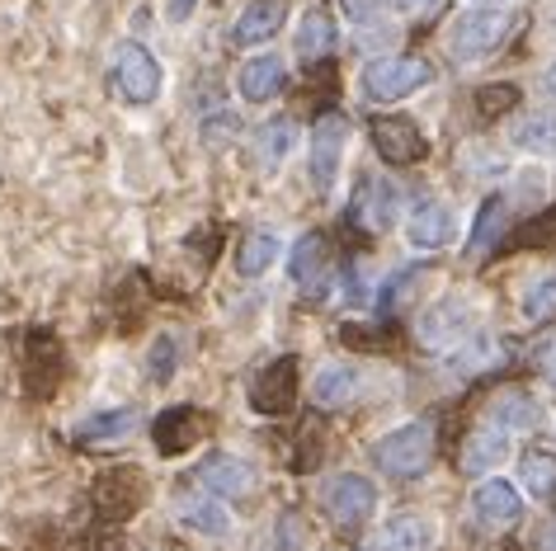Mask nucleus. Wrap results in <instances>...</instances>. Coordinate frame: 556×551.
Masks as SVG:
<instances>
[{"label":"nucleus","mask_w":556,"mask_h":551,"mask_svg":"<svg viewBox=\"0 0 556 551\" xmlns=\"http://www.w3.org/2000/svg\"><path fill=\"white\" fill-rule=\"evenodd\" d=\"M485 424L505 430L509 438L514 434H528V430H538V424H542V406H538L533 392L509 387V392H500L495 401H491V410H485Z\"/></svg>","instance_id":"obj_17"},{"label":"nucleus","mask_w":556,"mask_h":551,"mask_svg":"<svg viewBox=\"0 0 556 551\" xmlns=\"http://www.w3.org/2000/svg\"><path fill=\"white\" fill-rule=\"evenodd\" d=\"M236 86H241V100H250V104H264V100H274V94L288 86V66H283V57H274V52H264V57H250V62L241 66V76H236Z\"/></svg>","instance_id":"obj_19"},{"label":"nucleus","mask_w":556,"mask_h":551,"mask_svg":"<svg viewBox=\"0 0 556 551\" xmlns=\"http://www.w3.org/2000/svg\"><path fill=\"white\" fill-rule=\"evenodd\" d=\"M547 94H552V100H556V62L547 66Z\"/></svg>","instance_id":"obj_38"},{"label":"nucleus","mask_w":556,"mask_h":551,"mask_svg":"<svg viewBox=\"0 0 556 551\" xmlns=\"http://www.w3.org/2000/svg\"><path fill=\"white\" fill-rule=\"evenodd\" d=\"M434 80V66L425 57H410V52H392V57H372L364 66V94L378 104H401L410 100L415 90H425Z\"/></svg>","instance_id":"obj_3"},{"label":"nucleus","mask_w":556,"mask_h":551,"mask_svg":"<svg viewBox=\"0 0 556 551\" xmlns=\"http://www.w3.org/2000/svg\"><path fill=\"white\" fill-rule=\"evenodd\" d=\"M193 480H199L207 495H217V500H236V495H245L250 486H255V466L231 458V452H213V458L199 462Z\"/></svg>","instance_id":"obj_12"},{"label":"nucleus","mask_w":556,"mask_h":551,"mask_svg":"<svg viewBox=\"0 0 556 551\" xmlns=\"http://www.w3.org/2000/svg\"><path fill=\"white\" fill-rule=\"evenodd\" d=\"M514 34V20L505 15L500 5H481V10H467L457 15V24L448 29V57L453 62H481L500 52Z\"/></svg>","instance_id":"obj_2"},{"label":"nucleus","mask_w":556,"mask_h":551,"mask_svg":"<svg viewBox=\"0 0 556 551\" xmlns=\"http://www.w3.org/2000/svg\"><path fill=\"white\" fill-rule=\"evenodd\" d=\"M175 368H179V339L161 335L156 344H151V354H147V377L151 382H170Z\"/></svg>","instance_id":"obj_32"},{"label":"nucleus","mask_w":556,"mask_h":551,"mask_svg":"<svg viewBox=\"0 0 556 551\" xmlns=\"http://www.w3.org/2000/svg\"><path fill=\"white\" fill-rule=\"evenodd\" d=\"M382 5H396V10H406V15H429V10H439L443 0H382Z\"/></svg>","instance_id":"obj_35"},{"label":"nucleus","mask_w":556,"mask_h":551,"mask_svg":"<svg viewBox=\"0 0 556 551\" xmlns=\"http://www.w3.org/2000/svg\"><path fill=\"white\" fill-rule=\"evenodd\" d=\"M396 208H401V194L392 184H382V179H364L354 203H350V222L368 227V231H382V227L396 222Z\"/></svg>","instance_id":"obj_16"},{"label":"nucleus","mask_w":556,"mask_h":551,"mask_svg":"<svg viewBox=\"0 0 556 551\" xmlns=\"http://www.w3.org/2000/svg\"><path fill=\"white\" fill-rule=\"evenodd\" d=\"M330 48H336V24H330L326 10H307L298 29V52L302 57H326Z\"/></svg>","instance_id":"obj_29"},{"label":"nucleus","mask_w":556,"mask_h":551,"mask_svg":"<svg viewBox=\"0 0 556 551\" xmlns=\"http://www.w3.org/2000/svg\"><path fill=\"white\" fill-rule=\"evenodd\" d=\"M505 217H509L505 194L485 198L481 213H477V227H471V236H467V255H485L495 241H505Z\"/></svg>","instance_id":"obj_25"},{"label":"nucleus","mask_w":556,"mask_h":551,"mask_svg":"<svg viewBox=\"0 0 556 551\" xmlns=\"http://www.w3.org/2000/svg\"><path fill=\"white\" fill-rule=\"evenodd\" d=\"M481 5H500V10H505V5H514V0H481Z\"/></svg>","instance_id":"obj_39"},{"label":"nucleus","mask_w":556,"mask_h":551,"mask_svg":"<svg viewBox=\"0 0 556 551\" xmlns=\"http://www.w3.org/2000/svg\"><path fill=\"white\" fill-rule=\"evenodd\" d=\"M175 518L185 523L189 533H203V537H227L231 533V514L217 495H185L175 504Z\"/></svg>","instance_id":"obj_21"},{"label":"nucleus","mask_w":556,"mask_h":551,"mask_svg":"<svg viewBox=\"0 0 556 551\" xmlns=\"http://www.w3.org/2000/svg\"><path fill=\"white\" fill-rule=\"evenodd\" d=\"M382 0H344V15H350L354 24H364V29H372V24L382 20Z\"/></svg>","instance_id":"obj_34"},{"label":"nucleus","mask_w":556,"mask_h":551,"mask_svg":"<svg viewBox=\"0 0 556 551\" xmlns=\"http://www.w3.org/2000/svg\"><path fill=\"white\" fill-rule=\"evenodd\" d=\"M321 504H326V514H330L336 528L358 533L372 514H378V486H372L368 476H358V472H340V476L326 480Z\"/></svg>","instance_id":"obj_5"},{"label":"nucleus","mask_w":556,"mask_h":551,"mask_svg":"<svg viewBox=\"0 0 556 551\" xmlns=\"http://www.w3.org/2000/svg\"><path fill=\"white\" fill-rule=\"evenodd\" d=\"M354 396H358V368H350V363H330V368H321V373H316V382H312V401L326 406V410L350 406Z\"/></svg>","instance_id":"obj_22"},{"label":"nucleus","mask_w":556,"mask_h":551,"mask_svg":"<svg viewBox=\"0 0 556 551\" xmlns=\"http://www.w3.org/2000/svg\"><path fill=\"white\" fill-rule=\"evenodd\" d=\"M137 430V410L132 406H114V410H94L72 430V438L80 448H94V444H118Z\"/></svg>","instance_id":"obj_20"},{"label":"nucleus","mask_w":556,"mask_h":551,"mask_svg":"<svg viewBox=\"0 0 556 551\" xmlns=\"http://www.w3.org/2000/svg\"><path fill=\"white\" fill-rule=\"evenodd\" d=\"M457 236V213L439 198H420L406 217V241L415 251H443Z\"/></svg>","instance_id":"obj_11"},{"label":"nucleus","mask_w":556,"mask_h":551,"mask_svg":"<svg viewBox=\"0 0 556 551\" xmlns=\"http://www.w3.org/2000/svg\"><path fill=\"white\" fill-rule=\"evenodd\" d=\"M429 537H434L429 518H420V514H396V518H387L378 533H368L364 542H358V551H425Z\"/></svg>","instance_id":"obj_14"},{"label":"nucleus","mask_w":556,"mask_h":551,"mask_svg":"<svg viewBox=\"0 0 556 551\" xmlns=\"http://www.w3.org/2000/svg\"><path fill=\"white\" fill-rule=\"evenodd\" d=\"M509 444L514 438L505 430H495V424H477V430L467 434V444H463V472L467 476H485L491 466H500L509 458Z\"/></svg>","instance_id":"obj_18"},{"label":"nucleus","mask_w":556,"mask_h":551,"mask_svg":"<svg viewBox=\"0 0 556 551\" xmlns=\"http://www.w3.org/2000/svg\"><path fill=\"white\" fill-rule=\"evenodd\" d=\"M471 514H477L481 528L505 533V528H514V523L523 518V495L505 476H485L481 486L471 490Z\"/></svg>","instance_id":"obj_8"},{"label":"nucleus","mask_w":556,"mask_h":551,"mask_svg":"<svg viewBox=\"0 0 556 551\" xmlns=\"http://www.w3.org/2000/svg\"><path fill=\"white\" fill-rule=\"evenodd\" d=\"M283 20H288V5H283V0H250L241 15H236V24H231V43H236V48L269 43V38L283 29Z\"/></svg>","instance_id":"obj_15"},{"label":"nucleus","mask_w":556,"mask_h":551,"mask_svg":"<svg viewBox=\"0 0 556 551\" xmlns=\"http://www.w3.org/2000/svg\"><path fill=\"white\" fill-rule=\"evenodd\" d=\"M477 325H481V311L471 307L467 297H457V293H453V297L429 302V307L415 316V339H420L429 354H439V358H443V354L453 349V344H463Z\"/></svg>","instance_id":"obj_4"},{"label":"nucleus","mask_w":556,"mask_h":551,"mask_svg":"<svg viewBox=\"0 0 556 551\" xmlns=\"http://www.w3.org/2000/svg\"><path fill=\"white\" fill-rule=\"evenodd\" d=\"M151 438H156L161 458H179V452H189L203 438V415L193 406H170L151 424Z\"/></svg>","instance_id":"obj_13"},{"label":"nucleus","mask_w":556,"mask_h":551,"mask_svg":"<svg viewBox=\"0 0 556 551\" xmlns=\"http://www.w3.org/2000/svg\"><path fill=\"white\" fill-rule=\"evenodd\" d=\"M293 146H298V128L288 118H274L260 128V165L264 170H278V165L293 156Z\"/></svg>","instance_id":"obj_27"},{"label":"nucleus","mask_w":556,"mask_h":551,"mask_svg":"<svg viewBox=\"0 0 556 551\" xmlns=\"http://www.w3.org/2000/svg\"><path fill=\"white\" fill-rule=\"evenodd\" d=\"M288 273H293V283H312L326 273V241L316 236V231L293 245V265H288Z\"/></svg>","instance_id":"obj_30"},{"label":"nucleus","mask_w":556,"mask_h":551,"mask_svg":"<svg viewBox=\"0 0 556 551\" xmlns=\"http://www.w3.org/2000/svg\"><path fill=\"white\" fill-rule=\"evenodd\" d=\"M538 547H542V551H556V518H552V523H547V528H542V533H538Z\"/></svg>","instance_id":"obj_37"},{"label":"nucleus","mask_w":556,"mask_h":551,"mask_svg":"<svg viewBox=\"0 0 556 551\" xmlns=\"http://www.w3.org/2000/svg\"><path fill=\"white\" fill-rule=\"evenodd\" d=\"M278 255H283V245H278L274 231H250V236L236 245V273H241V279H260V273L274 269Z\"/></svg>","instance_id":"obj_23"},{"label":"nucleus","mask_w":556,"mask_h":551,"mask_svg":"<svg viewBox=\"0 0 556 551\" xmlns=\"http://www.w3.org/2000/svg\"><path fill=\"white\" fill-rule=\"evenodd\" d=\"M523 316L528 321H552L556 316V273H542L523 287Z\"/></svg>","instance_id":"obj_31"},{"label":"nucleus","mask_w":556,"mask_h":551,"mask_svg":"<svg viewBox=\"0 0 556 551\" xmlns=\"http://www.w3.org/2000/svg\"><path fill=\"white\" fill-rule=\"evenodd\" d=\"M500 349H495V339L485 335V330L477 325L471 335L463 339V344H453L448 354H443V363H448V373H457V377H467V373H481L485 363H491Z\"/></svg>","instance_id":"obj_26"},{"label":"nucleus","mask_w":556,"mask_h":551,"mask_svg":"<svg viewBox=\"0 0 556 551\" xmlns=\"http://www.w3.org/2000/svg\"><path fill=\"white\" fill-rule=\"evenodd\" d=\"M372 462H378V472L392 476V480L425 476L429 462H434V424L410 420V424H401V430L382 434L378 444H372Z\"/></svg>","instance_id":"obj_1"},{"label":"nucleus","mask_w":556,"mask_h":551,"mask_svg":"<svg viewBox=\"0 0 556 551\" xmlns=\"http://www.w3.org/2000/svg\"><path fill=\"white\" fill-rule=\"evenodd\" d=\"M519 476H523L528 495H538V500H547V495H556V452H547V448L523 452Z\"/></svg>","instance_id":"obj_28"},{"label":"nucleus","mask_w":556,"mask_h":551,"mask_svg":"<svg viewBox=\"0 0 556 551\" xmlns=\"http://www.w3.org/2000/svg\"><path fill=\"white\" fill-rule=\"evenodd\" d=\"M368 137H372V146H378V156H382L387 165H415V161L429 156L425 132L415 128L410 118H401V114L372 118V123H368Z\"/></svg>","instance_id":"obj_9"},{"label":"nucleus","mask_w":556,"mask_h":551,"mask_svg":"<svg viewBox=\"0 0 556 551\" xmlns=\"http://www.w3.org/2000/svg\"><path fill=\"white\" fill-rule=\"evenodd\" d=\"M514 146H519L523 156H556V114L552 108H538V114L519 118Z\"/></svg>","instance_id":"obj_24"},{"label":"nucleus","mask_w":556,"mask_h":551,"mask_svg":"<svg viewBox=\"0 0 556 551\" xmlns=\"http://www.w3.org/2000/svg\"><path fill=\"white\" fill-rule=\"evenodd\" d=\"M552 382H556V363H552Z\"/></svg>","instance_id":"obj_40"},{"label":"nucleus","mask_w":556,"mask_h":551,"mask_svg":"<svg viewBox=\"0 0 556 551\" xmlns=\"http://www.w3.org/2000/svg\"><path fill=\"white\" fill-rule=\"evenodd\" d=\"M109 80H114L118 100L142 108V104H151L161 94V62L151 57L142 43H123L114 52V66H109Z\"/></svg>","instance_id":"obj_6"},{"label":"nucleus","mask_w":556,"mask_h":551,"mask_svg":"<svg viewBox=\"0 0 556 551\" xmlns=\"http://www.w3.org/2000/svg\"><path fill=\"white\" fill-rule=\"evenodd\" d=\"M344 137H350V128H344L340 114H326L321 123H316L312 132V184L316 194H330L340 179V161H344Z\"/></svg>","instance_id":"obj_10"},{"label":"nucleus","mask_w":556,"mask_h":551,"mask_svg":"<svg viewBox=\"0 0 556 551\" xmlns=\"http://www.w3.org/2000/svg\"><path fill=\"white\" fill-rule=\"evenodd\" d=\"M250 406H255L260 415H288V410L298 406V358L293 354L260 368L255 382H250Z\"/></svg>","instance_id":"obj_7"},{"label":"nucleus","mask_w":556,"mask_h":551,"mask_svg":"<svg viewBox=\"0 0 556 551\" xmlns=\"http://www.w3.org/2000/svg\"><path fill=\"white\" fill-rule=\"evenodd\" d=\"M509 104H519V90H514V86L477 90V114H481V118H495L500 108H509Z\"/></svg>","instance_id":"obj_33"},{"label":"nucleus","mask_w":556,"mask_h":551,"mask_svg":"<svg viewBox=\"0 0 556 551\" xmlns=\"http://www.w3.org/2000/svg\"><path fill=\"white\" fill-rule=\"evenodd\" d=\"M193 5H199V0H165V15H170L175 24H185L193 15Z\"/></svg>","instance_id":"obj_36"}]
</instances>
